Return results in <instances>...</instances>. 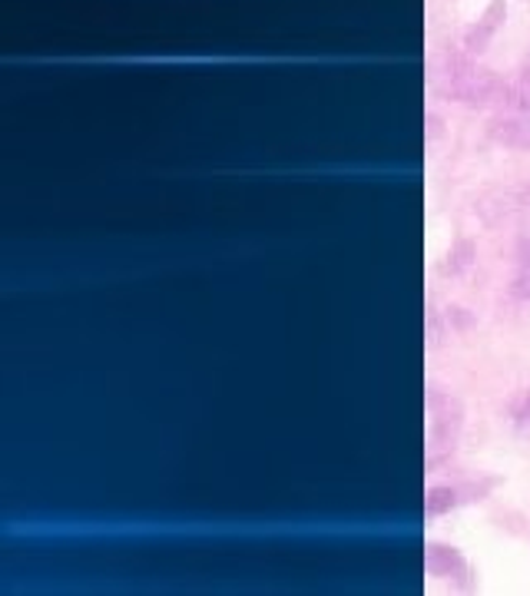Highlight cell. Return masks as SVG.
<instances>
[{
    "label": "cell",
    "instance_id": "6da1fadb",
    "mask_svg": "<svg viewBox=\"0 0 530 596\" xmlns=\"http://www.w3.org/2000/svg\"><path fill=\"white\" fill-rule=\"evenodd\" d=\"M425 411H428V464L434 468V464L447 460L457 444H460V434H464V408L457 397L428 381L425 388Z\"/></svg>",
    "mask_w": 530,
    "mask_h": 596
},
{
    "label": "cell",
    "instance_id": "9c48e42d",
    "mask_svg": "<svg viewBox=\"0 0 530 596\" xmlns=\"http://www.w3.org/2000/svg\"><path fill=\"white\" fill-rule=\"evenodd\" d=\"M507 415H510V424H514L517 434H530V388H523V391L514 397L510 408H507Z\"/></svg>",
    "mask_w": 530,
    "mask_h": 596
},
{
    "label": "cell",
    "instance_id": "277c9868",
    "mask_svg": "<svg viewBox=\"0 0 530 596\" xmlns=\"http://www.w3.org/2000/svg\"><path fill=\"white\" fill-rule=\"evenodd\" d=\"M425 573L447 583L457 593H471L478 586V576H475V567L468 563V557H464L457 547L441 544V541L425 544Z\"/></svg>",
    "mask_w": 530,
    "mask_h": 596
},
{
    "label": "cell",
    "instance_id": "ba28073f",
    "mask_svg": "<svg viewBox=\"0 0 530 596\" xmlns=\"http://www.w3.org/2000/svg\"><path fill=\"white\" fill-rule=\"evenodd\" d=\"M475 255H478V249H475L471 239H457L454 249L447 252V258L441 262V276H451V279L464 276L475 265Z\"/></svg>",
    "mask_w": 530,
    "mask_h": 596
},
{
    "label": "cell",
    "instance_id": "5b68a950",
    "mask_svg": "<svg viewBox=\"0 0 530 596\" xmlns=\"http://www.w3.org/2000/svg\"><path fill=\"white\" fill-rule=\"evenodd\" d=\"M488 137H491V143H497L504 150L530 153V113H520V110L497 113L488 123Z\"/></svg>",
    "mask_w": 530,
    "mask_h": 596
},
{
    "label": "cell",
    "instance_id": "7a4b0ae2",
    "mask_svg": "<svg viewBox=\"0 0 530 596\" xmlns=\"http://www.w3.org/2000/svg\"><path fill=\"white\" fill-rule=\"evenodd\" d=\"M475 60H478V56L464 53V50L454 53V56H447V74H444V80H447L451 100L468 103V106H488V103H494V100H504L507 84L494 80L491 71L478 66Z\"/></svg>",
    "mask_w": 530,
    "mask_h": 596
},
{
    "label": "cell",
    "instance_id": "3957f363",
    "mask_svg": "<svg viewBox=\"0 0 530 596\" xmlns=\"http://www.w3.org/2000/svg\"><path fill=\"white\" fill-rule=\"evenodd\" d=\"M497 478H475V481H454V484H431L425 491V517H444L464 504H481L497 491Z\"/></svg>",
    "mask_w": 530,
    "mask_h": 596
},
{
    "label": "cell",
    "instance_id": "8992f818",
    "mask_svg": "<svg viewBox=\"0 0 530 596\" xmlns=\"http://www.w3.org/2000/svg\"><path fill=\"white\" fill-rule=\"evenodd\" d=\"M504 21H507V4H504V0H494V4H488L484 14L468 30H464L460 50L471 53V56H481L491 47V40L497 37V30L504 27Z\"/></svg>",
    "mask_w": 530,
    "mask_h": 596
},
{
    "label": "cell",
    "instance_id": "52a82bcc",
    "mask_svg": "<svg viewBox=\"0 0 530 596\" xmlns=\"http://www.w3.org/2000/svg\"><path fill=\"white\" fill-rule=\"evenodd\" d=\"M507 295L520 305H530V236L517 239L514 245V269H510Z\"/></svg>",
    "mask_w": 530,
    "mask_h": 596
}]
</instances>
